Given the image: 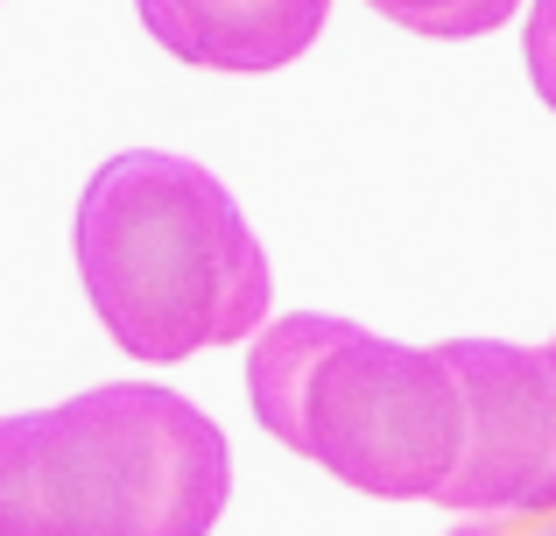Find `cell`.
<instances>
[{
  "mask_svg": "<svg viewBox=\"0 0 556 536\" xmlns=\"http://www.w3.org/2000/svg\"><path fill=\"white\" fill-rule=\"evenodd\" d=\"M437 353L465 396V452L437 501L458 515L556 509V339H451Z\"/></svg>",
  "mask_w": 556,
  "mask_h": 536,
  "instance_id": "277c9868",
  "label": "cell"
},
{
  "mask_svg": "<svg viewBox=\"0 0 556 536\" xmlns=\"http://www.w3.org/2000/svg\"><path fill=\"white\" fill-rule=\"evenodd\" d=\"M232 495L226 431L155 382L0 416V536H212Z\"/></svg>",
  "mask_w": 556,
  "mask_h": 536,
  "instance_id": "7a4b0ae2",
  "label": "cell"
},
{
  "mask_svg": "<svg viewBox=\"0 0 556 536\" xmlns=\"http://www.w3.org/2000/svg\"><path fill=\"white\" fill-rule=\"evenodd\" d=\"M247 402L268 438L374 501H437L465 452V396L444 353L325 311L261 325Z\"/></svg>",
  "mask_w": 556,
  "mask_h": 536,
  "instance_id": "3957f363",
  "label": "cell"
},
{
  "mask_svg": "<svg viewBox=\"0 0 556 536\" xmlns=\"http://www.w3.org/2000/svg\"><path fill=\"white\" fill-rule=\"evenodd\" d=\"M141 28L198 71H282L317 42L331 0H135Z\"/></svg>",
  "mask_w": 556,
  "mask_h": 536,
  "instance_id": "5b68a950",
  "label": "cell"
},
{
  "mask_svg": "<svg viewBox=\"0 0 556 536\" xmlns=\"http://www.w3.org/2000/svg\"><path fill=\"white\" fill-rule=\"evenodd\" d=\"M451 536H556V509H543V515H472V523H458Z\"/></svg>",
  "mask_w": 556,
  "mask_h": 536,
  "instance_id": "ba28073f",
  "label": "cell"
},
{
  "mask_svg": "<svg viewBox=\"0 0 556 536\" xmlns=\"http://www.w3.org/2000/svg\"><path fill=\"white\" fill-rule=\"evenodd\" d=\"M521 57H529V78H535V92H543V107L556 113V0H535L529 8Z\"/></svg>",
  "mask_w": 556,
  "mask_h": 536,
  "instance_id": "52a82bcc",
  "label": "cell"
},
{
  "mask_svg": "<svg viewBox=\"0 0 556 536\" xmlns=\"http://www.w3.org/2000/svg\"><path fill=\"white\" fill-rule=\"evenodd\" d=\"M374 14H388L394 28L430 42H465V36H493L501 22H515L521 0H367Z\"/></svg>",
  "mask_w": 556,
  "mask_h": 536,
  "instance_id": "8992f818",
  "label": "cell"
},
{
  "mask_svg": "<svg viewBox=\"0 0 556 536\" xmlns=\"http://www.w3.org/2000/svg\"><path fill=\"white\" fill-rule=\"evenodd\" d=\"M78 283L113 346L149 367L268 325V254L232 191L169 149H127L78 198Z\"/></svg>",
  "mask_w": 556,
  "mask_h": 536,
  "instance_id": "6da1fadb",
  "label": "cell"
}]
</instances>
